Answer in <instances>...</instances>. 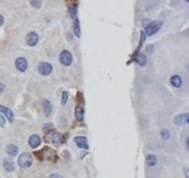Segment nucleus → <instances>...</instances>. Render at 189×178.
Masks as SVG:
<instances>
[{
  "label": "nucleus",
  "instance_id": "obj_1",
  "mask_svg": "<svg viewBox=\"0 0 189 178\" xmlns=\"http://www.w3.org/2000/svg\"><path fill=\"white\" fill-rule=\"evenodd\" d=\"M37 156L41 160H45V161H50V162H55L57 160V155H56V152L50 148H44L41 152H39Z\"/></svg>",
  "mask_w": 189,
  "mask_h": 178
},
{
  "label": "nucleus",
  "instance_id": "obj_2",
  "mask_svg": "<svg viewBox=\"0 0 189 178\" xmlns=\"http://www.w3.org/2000/svg\"><path fill=\"white\" fill-rule=\"evenodd\" d=\"M163 25V22L162 21H153V22H150V24L146 27V34L149 35V36H152L154 34H156L160 29L162 27Z\"/></svg>",
  "mask_w": 189,
  "mask_h": 178
},
{
  "label": "nucleus",
  "instance_id": "obj_3",
  "mask_svg": "<svg viewBox=\"0 0 189 178\" xmlns=\"http://www.w3.org/2000/svg\"><path fill=\"white\" fill-rule=\"evenodd\" d=\"M18 163H19L20 167H22V168H29L30 166L32 165V163H33V160H32L31 154L22 153L19 156Z\"/></svg>",
  "mask_w": 189,
  "mask_h": 178
},
{
  "label": "nucleus",
  "instance_id": "obj_4",
  "mask_svg": "<svg viewBox=\"0 0 189 178\" xmlns=\"http://www.w3.org/2000/svg\"><path fill=\"white\" fill-rule=\"evenodd\" d=\"M46 141L47 142H50V143H53V144H60L62 143V137L59 132L57 131H51L47 135L46 137Z\"/></svg>",
  "mask_w": 189,
  "mask_h": 178
},
{
  "label": "nucleus",
  "instance_id": "obj_5",
  "mask_svg": "<svg viewBox=\"0 0 189 178\" xmlns=\"http://www.w3.org/2000/svg\"><path fill=\"white\" fill-rule=\"evenodd\" d=\"M60 63L64 66H70L73 61V57H72V54L69 51H62L61 54L59 56Z\"/></svg>",
  "mask_w": 189,
  "mask_h": 178
},
{
  "label": "nucleus",
  "instance_id": "obj_6",
  "mask_svg": "<svg viewBox=\"0 0 189 178\" xmlns=\"http://www.w3.org/2000/svg\"><path fill=\"white\" fill-rule=\"evenodd\" d=\"M53 71V66L48 63H41L39 65V72L42 75H48Z\"/></svg>",
  "mask_w": 189,
  "mask_h": 178
},
{
  "label": "nucleus",
  "instance_id": "obj_7",
  "mask_svg": "<svg viewBox=\"0 0 189 178\" xmlns=\"http://www.w3.org/2000/svg\"><path fill=\"white\" fill-rule=\"evenodd\" d=\"M15 67L17 69L19 70L20 72H25L27 69V61L25 58L23 57H19L17 58V60H15Z\"/></svg>",
  "mask_w": 189,
  "mask_h": 178
},
{
  "label": "nucleus",
  "instance_id": "obj_8",
  "mask_svg": "<svg viewBox=\"0 0 189 178\" xmlns=\"http://www.w3.org/2000/svg\"><path fill=\"white\" fill-rule=\"evenodd\" d=\"M27 44L29 46H35L39 42V35L35 32H30L27 35Z\"/></svg>",
  "mask_w": 189,
  "mask_h": 178
},
{
  "label": "nucleus",
  "instance_id": "obj_9",
  "mask_svg": "<svg viewBox=\"0 0 189 178\" xmlns=\"http://www.w3.org/2000/svg\"><path fill=\"white\" fill-rule=\"evenodd\" d=\"M41 142H42L41 138L37 135H32L31 137L29 138V144H30V147L33 148V149L39 147V145H41Z\"/></svg>",
  "mask_w": 189,
  "mask_h": 178
},
{
  "label": "nucleus",
  "instance_id": "obj_10",
  "mask_svg": "<svg viewBox=\"0 0 189 178\" xmlns=\"http://www.w3.org/2000/svg\"><path fill=\"white\" fill-rule=\"evenodd\" d=\"M0 111H1V113L2 114H5V116L7 117L9 123H13L14 116H13V113H12L11 109L8 108V107H6V106H3V105H0Z\"/></svg>",
  "mask_w": 189,
  "mask_h": 178
},
{
  "label": "nucleus",
  "instance_id": "obj_11",
  "mask_svg": "<svg viewBox=\"0 0 189 178\" xmlns=\"http://www.w3.org/2000/svg\"><path fill=\"white\" fill-rule=\"evenodd\" d=\"M188 119H189L188 114H182V115H178L174 118V123H175V125L180 126V125H184V123H188Z\"/></svg>",
  "mask_w": 189,
  "mask_h": 178
},
{
  "label": "nucleus",
  "instance_id": "obj_12",
  "mask_svg": "<svg viewBox=\"0 0 189 178\" xmlns=\"http://www.w3.org/2000/svg\"><path fill=\"white\" fill-rule=\"evenodd\" d=\"M74 142L77 143V145L81 149H88L89 144H88V140L85 137H76L74 138Z\"/></svg>",
  "mask_w": 189,
  "mask_h": 178
},
{
  "label": "nucleus",
  "instance_id": "obj_13",
  "mask_svg": "<svg viewBox=\"0 0 189 178\" xmlns=\"http://www.w3.org/2000/svg\"><path fill=\"white\" fill-rule=\"evenodd\" d=\"M74 117L78 121H82L84 117V109L82 108L81 106H77L74 109Z\"/></svg>",
  "mask_w": 189,
  "mask_h": 178
},
{
  "label": "nucleus",
  "instance_id": "obj_14",
  "mask_svg": "<svg viewBox=\"0 0 189 178\" xmlns=\"http://www.w3.org/2000/svg\"><path fill=\"white\" fill-rule=\"evenodd\" d=\"M171 84L173 85L174 87H180L183 84V81H182V78L179 75H175L171 78Z\"/></svg>",
  "mask_w": 189,
  "mask_h": 178
},
{
  "label": "nucleus",
  "instance_id": "obj_15",
  "mask_svg": "<svg viewBox=\"0 0 189 178\" xmlns=\"http://www.w3.org/2000/svg\"><path fill=\"white\" fill-rule=\"evenodd\" d=\"M6 151L7 153L9 154L10 156H15L19 152V149H18L17 145H13V144H8L7 148H6Z\"/></svg>",
  "mask_w": 189,
  "mask_h": 178
},
{
  "label": "nucleus",
  "instance_id": "obj_16",
  "mask_svg": "<svg viewBox=\"0 0 189 178\" xmlns=\"http://www.w3.org/2000/svg\"><path fill=\"white\" fill-rule=\"evenodd\" d=\"M43 109L45 111L46 116H49L51 114V111H53V105L49 101H44L43 102Z\"/></svg>",
  "mask_w": 189,
  "mask_h": 178
},
{
  "label": "nucleus",
  "instance_id": "obj_17",
  "mask_svg": "<svg viewBox=\"0 0 189 178\" xmlns=\"http://www.w3.org/2000/svg\"><path fill=\"white\" fill-rule=\"evenodd\" d=\"M3 167H5L6 171L13 172V171H14V163H13L11 160L6 159L5 161H3Z\"/></svg>",
  "mask_w": 189,
  "mask_h": 178
},
{
  "label": "nucleus",
  "instance_id": "obj_18",
  "mask_svg": "<svg viewBox=\"0 0 189 178\" xmlns=\"http://www.w3.org/2000/svg\"><path fill=\"white\" fill-rule=\"evenodd\" d=\"M156 163H158V159H156L155 155L149 154L148 156H146V164H148L149 166H154V165H156Z\"/></svg>",
  "mask_w": 189,
  "mask_h": 178
},
{
  "label": "nucleus",
  "instance_id": "obj_19",
  "mask_svg": "<svg viewBox=\"0 0 189 178\" xmlns=\"http://www.w3.org/2000/svg\"><path fill=\"white\" fill-rule=\"evenodd\" d=\"M136 63L140 66H144L146 63V57L144 54H139L136 58Z\"/></svg>",
  "mask_w": 189,
  "mask_h": 178
},
{
  "label": "nucleus",
  "instance_id": "obj_20",
  "mask_svg": "<svg viewBox=\"0 0 189 178\" xmlns=\"http://www.w3.org/2000/svg\"><path fill=\"white\" fill-rule=\"evenodd\" d=\"M73 32H74V34H76V36L77 37H80V35H81V34H80V23H79V20L77 19V18H76V19H74V25H73Z\"/></svg>",
  "mask_w": 189,
  "mask_h": 178
},
{
  "label": "nucleus",
  "instance_id": "obj_21",
  "mask_svg": "<svg viewBox=\"0 0 189 178\" xmlns=\"http://www.w3.org/2000/svg\"><path fill=\"white\" fill-rule=\"evenodd\" d=\"M170 137H171V133L167 129H164L161 131V138H162L163 140H168Z\"/></svg>",
  "mask_w": 189,
  "mask_h": 178
},
{
  "label": "nucleus",
  "instance_id": "obj_22",
  "mask_svg": "<svg viewBox=\"0 0 189 178\" xmlns=\"http://www.w3.org/2000/svg\"><path fill=\"white\" fill-rule=\"evenodd\" d=\"M30 2L36 9H39V8L42 7V0H30Z\"/></svg>",
  "mask_w": 189,
  "mask_h": 178
},
{
  "label": "nucleus",
  "instance_id": "obj_23",
  "mask_svg": "<svg viewBox=\"0 0 189 178\" xmlns=\"http://www.w3.org/2000/svg\"><path fill=\"white\" fill-rule=\"evenodd\" d=\"M68 101V92H62V95H61V104L62 105H65Z\"/></svg>",
  "mask_w": 189,
  "mask_h": 178
},
{
  "label": "nucleus",
  "instance_id": "obj_24",
  "mask_svg": "<svg viewBox=\"0 0 189 178\" xmlns=\"http://www.w3.org/2000/svg\"><path fill=\"white\" fill-rule=\"evenodd\" d=\"M70 12H71L72 18L76 17V14H77V6H76V5H71V7H70Z\"/></svg>",
  "mask_w": 189,
  "mask_h": 178
},
{
  "label": "nucleus",
  "instance_id": "obj_25",
  "mask_svg": "<svg viewBox=\"0 0 189 178\" xmlns=\"http://www.w3.org/2000/svg\"><path fill=\"white\" fill-rule=\"evenodd\" d=\"M6 123V120H5V117L2 115H0V127H3Z\"/></svg>",
  "mask_w": 189,
  "mask_h": 178
},
{
  "label": "nucleus",
  "instance_id": "obj_26",
  "mask_svg": "<svg viewBox=\"0 0 189 178\" xmlns=\"http://www.w3.org/2000/svg\"><path fill=\"white\" fill-rule=\"evenodd\" d=\"M51 127H53L51 125H45L44 126V131L47 132V130H51Z\"/></svg>",
  "mask_w": 189,
  "mask_h": 178
},
{
  "label": "nucleus",
  "instance_id": "obj_27",
  "mask_svg": "<svg viewBox=\"0 0 189 178\" xmlns=\"http://www.w3.org/2000/svg\"><path fill=\"white\" fill-rule=\"evenodd\" d=\"M150 24V21H149L148 19H146V20H143V22H142V25H143L144 27H146L148 25Z\"/></svg>",
  "mask_w": 189,
  "mask_h": 178
},
{
  "label": "nucleus",
  "instance_id": "obj_28",
  "mask_svg": "<svg viewBox=\"0 0 189 178\" xmlns=\"http://www.w3.org/2000/svg\"><path fill=\"white\" fill-rule=\"evenodd\" d=\"M49 178H62V177L59 174H51V175L49 176Z\"/></svg>",
  "mask_w": 189,
  "mask_h": 178
},
{
  "label": "nucleus",
  "instance_id": "obj_29",
  "mask_svg": "<svg viewBox=\"0 0 189 178\" xmlns=\"http://www.w3.org/2000/svg\"><path fill=\"white\" fill-rule=\"evenodd\" d=\"M3 91H5V84H2V83L0 82V94L2 93Z\"/></svg>",
  "mask_w": 189,
  "mask_h": 178
},
{
  "label": "nucleus",
  "instance_id": "obj_30",
  "mask_svg": "<svg viewBox=\"0 0 189 178\" xmlns=\"http://www.w3.org/2000/svg\"><path fill=\"white\" fill-rule=\"evenodd\" d=\"M3 21H5L3 17H2V15H0V25H2V24H3Z\"/></svg>",
  "mask_w": 189,
  "mask_h": 178
},
{
  "label": "nucleus",
  "instance_id": "obj_31",
  "mask_svg": "<svg viewBox=\"0 0 189 178\" xmlns=\"http://www.w3.org/2000/svg\"><path fill=\"white\" fill-rule=\"evenodd\" d=\"M186 148L187 149L189 148V139H186Z\"/></svg>",
  "mask_w": 189,
  "mask_h": 178
},
{
  "label": "nucleus",
  "instance_id": "obj_32",
  "mask_svg": "<svg viewBox=\"0 0 189 178\" xmlns=\"http://www.w3.org/2000/svg\"><path fill=\"white\" fill-rule=\"evenodd\" d=\"M185 175H186V178H189V176H188V171H185Z\"/></svg>",
  "mask_w": 189,
  "mask_h": 178
},
{
  "label": "nucleus",
  "instance_id": "obj_33",
  "mask_svg": "<svg viewBox=\"0 0 189 178\" xmlns=\"http://www.w3.org/2000/svg\"><path fill=\"white\" fill-rule=\"evenodd\" d=\"M185 1H186V2H188V1H189V0H185Z\"/></svg>",
  "mask_w": 189,
  "mask_h": 178
}]
</instances>
